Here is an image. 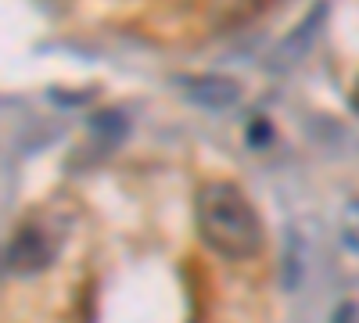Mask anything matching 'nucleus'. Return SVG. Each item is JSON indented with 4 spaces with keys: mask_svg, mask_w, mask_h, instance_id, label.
<instances>
[{
    "mask_svg": "<svg viewBox=\"0 0 359 323\" xmlns=\"http://www.w3.org/2000/svg\"><path fill=\"white\" fill-rule=\"evenodd\" d=\"M194 226L208 252L226 262L255 259L266 248V226L248 194L230 180H208L194 194Z\"/></svg>",
    "mask_w": 359,
    "mask_h": 323,
    "instance_id": "obj_1",
    "label": "nucleus"
},
{
    "mask_svg": "<svg viewBox=\"0 0 359 323\" xmlns=\"http://www.w3.org/2000/svg\"><path fill=\"white\" fill-rule=\"evenodd\" d=\"M54 252H57V238L43 223H22L15 238L8 241V273L18 277L40 273L54 262Z\"/></svg>",
    "mask_w": 359,
    "mask_h": 323,
    "instance_id": "obj_2",
    "label": "nucleus"
},
{
    "mask_svg": "<svg viewBox=\"0 0 359 323\" xmlns=\"http://www.w3.org/2000/svg\"><path fill=\"white\" fill-rule=\"evenodd\" d=\"M327 15H331V0H316V4L309 8V15L277 43L273 57H269V69L284 72V69H291L294 62H302V57L309 54V47L316 43V36H320V29H323Z\"/></svg>",
    "mask_w": 359,
    "mask_h": 323,
    "instance_id": "obj_3",
    "label": "nucleus"
},
{
    "mask_svg": "<svg viewBox=\"0 0 359 323\" xmlns=\"http://www.w3.org/2000/svg\"><path fill=\"white\" fill-rule=\"evenodd\" d=\"M184 97L205 111H226L233 104H241V86L230 76H187L180 79Z\"/></svg>",
    "mask_w": 359,
    "mask_h": 323,
    "instance_id": "obj_4",
    "label": "nucleus"
},
{
    "mask_svg": "<svg viewBox=\"0 0 359 323\" xmlns=\"http://www.w3.org/2000/svg\"><path fill=\"white\" fill-rule=\"evenodd\" d=\"M269 140H273V133L266 130V123H252V144L255 148H262V144H269Z\"/></svg>",
    "mask_w": 359,
    "mask_h": 323,
    "instance_id": "obj_5",
    "label": "nucleus"
},
{
    "mask_svg": "<svg viewBox=\"0 0 359 323\" xmlns=\"http://www.w3.org/2000/svg\"><path fill=\"white\" fill-rule=\"evenodd\" d=\"M331 323H355V305H352V302H341Z\"/></svg>",
    "mask_w": 359,
    "mask_h": 323,
    "instance_id": "obj_6",
    "label": "nucleus"
},
{
    "mask_svg": "<svg viewBox=\"0 0 359 323\" xmlns=\"http://www.w3.org/2000/svg\"><path fill=\"white\" fill-rule=\"evenodd\" d=\"M352 111L359 115V83H355V90H352Z\"/></svg>",
    "mask_w": 359,
    "mask_h": 323,
    "instance_id": "obj_7",
    "label": "nucleus"
}]
</instances>
